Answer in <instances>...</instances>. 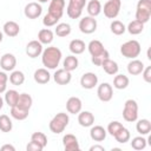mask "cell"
Listing matches in <instances>:
<instances>
[{"label":"cell","mask_w":151,"mask_h":151,"mask_svg":"<svg viewBox=\"0 0 151 151\" xmlns=\"http://www.w3.org/2000/svg\"><path fill=\"white\" fill-rule=\"evenodd\" d=\"M61 60V51L55 46H50L42 50L41 61L42 65L48 70H54Z\"/></svg>","instance_id":"cell-1"},{"label":"cell","mask_w":151,"mask_h":151,"mask_svg":"<svg viewBox=\"0 0 151 151\" xmlns=\"http://www.w3.org/2000/svg\"><path fill=\"white\" fill-rule=\"evenodd\" d=\"M68 122H70V118H68V114L65 113V112H59L57 113L50 122L48 124V127L50 130L55 133V134H59L61 132H64V130L66 129V126L68 125Z\"/></svg>","instance_id":"cell-2"},{"label":"cell","mask_w":151,"mask_h":151,"mask_svg":"<svg viewBox=\"0 0 151 151\" xmlns=\"http://www.w3.org/2000/svg\"><path fill=\"white\" fill-rule=\"evenodd\" d=\"M140 51L142 47L137 40H129L120 46V53L123 54V57L129 59H136L140 54Z\"/></svg>","instance_id":"cell-3"},{"label":"cell","mask_w":151,"mask_h":151,"mask_svg":"<svg viewBox=\"0 0 151 151\" xmlns=\"http://www.w3.org/2000/svg\"><path fill=\"white\" fill-rule=\"evenodd\" d=\"M123 118L129 123H133L137 120V118H138V104L136 100L127 99L125 101L124 109H123Z\"/></svg>","instance_id":"cell-4"},{"label":"cell","mask_w":151,"mask_h":151,"mask_svg":"<svg viewBox=\"0 0 151 151\" xmlns=\"http://www.w3.org/2000/svg\"><path fill=\"white\" fill-rule=\"evenodd\" d=\"M86 5V0H68L66 13L71 19H78Z\"/></svg>","instance_id":"cell-5"},{"label":"cell","mask_w":151,"mask_h":151,"mask_svg":"<svg viewBox=\"0 0 151 151\" xmlns=\"http://www.w3.org/2000/svg\"><path fill=\"white\" fill-rule=\"evenodd\" d=\"M120 7H122V1L120 0H107L104 5V8H101V9L104 11V15L106 18L114 19L119 14Z\"/></svg>","instance_id":"cell-6"},{"label":"cell","mask_w":151,"mask_h":151,"mask_svg":"<svg viewBox=\"0 0 151 151\" xmlns=\"http://www.w3.org/2000/svg\"><path fill=\"white\" fill-rule=\"evenodd\" d=\"M87 50H88L91 57H99V55L105 57V58L110 57L109 51L104 47V45L99 40H91L87 45Z\"/></svg>","instance_id":"cell-7"},{"label":"cell","mask_w":151,"mask_h":151,"mask_svg":"<svg viewBox=\"0 0 151 151\" xmlns=\"http://www.w3.org/2000/svg\"><path fill=\"white\" fill-rule=\"evenodd\" d=\"M79 29L84 34H91L97 29V20L93 17H84L79 21Z\"/></svg>","instance_id":"cell-8"},{"label":"cell","mask_w":151,"mask_h":151,"mask_svg":"<svg viewBox=\"0 0 151 151\" xmlns=\"http://www.w3.org/2000/svg\"><path fill=\"white\" fill-rule=\"evenodd\" d=\"M97 96L99 98V100L106 103L110 101L113 97V88L109 83H103L98 86L97 88Z\"/></svg>","instance_id":"cell-9"},{"label":"cell","mask_w":151,"mask_h":151,"mask_svg":"<svg viewBox=\"0 0 151 151\" xmlns=\"http://www.w3.org/2000/svg\"><path fill=\"white\" fill-rule=\"evenodd\" d=\"M25 17L28 19H37L42 13V7L38 2H28L24 9Z\"/></svg>","instance_id":"cell-10"},{"label":"cell","mask_w":151,"mask_h":151,"mask_svg":"<svg viewBox=\"0 0 151 151\" xmlns=\"http://www.w3.org/2000/svg\"><path fill=\"white\" fill-rule=\"evenodd\" d=\"M98 84V77L93 72H86L80 78V85L83 88L91 90Z\"/></svg>","instance_id":"cell-11"},{"label":"cell","mask_w":151,"mask_h":151,"mask_svg":"<svg viewBox=\"0 0 151 151\" xmlns=\"http://www.w3.org/2000/svg\"><path fill=\"white\" fill-rule=\"evenodd\" d=\"M42 53V44L39 40H32L26 45V54L34 59Z\"/></svg>","instance_id":"cell-12"},{"label":"cell","mask_w":151,"mask_h":151,"mask_svg":"<svg viewBox=\"0 0 151 151\" xmlns=\"http://www.w3.org/2000/svg\"><path fill=\"white\" fill-rule=\"evenodd\" d=\"M63 145L65 151H78L80 149L77 137L71 133H67L63 137Z\"/></svg>","instance_id":"cell-13"},{"label":"cell","mask_w":151,"mask_h":151,"mask_svg":"<svg viewBox=\"0 0 151 151\" xmlns=\"http://www.w3.org/2000/svg\"><path fill=\"white\" fill-rule=\"evenodd\" d=\"M64 8H65V0H51L48 6V13L60 19L64 14Z\"/></svg>","instance_id":"cell-14"},{"label":"cell","mask_w":151,"mask_h":151,"mask_svg":"<svg viewBox=\"0 0 151 151\" xmlns=\"http://www.w3.org/2000/svg\"><path fill=\"white\" fill-rule=\"evenodd\" d=\"M0 66L4 71H13L17 66V59L12 53H5L0 58Z\"/></svg>","instance_id":"cell-15"},{"label":"cell","mask_w":151,"mask_h":151,"mask_svg":"<svg viewBox=\"0 0 151 151\" xmlns=\"http://www.w3.org/2000/svg\"><path fill=\"white\" fill-rule=\"evenodd\" d=\"M53 79L58 85H67L71 81L72 76H71V72L66 71L65 68H59L54 72Z\"/></svg>","instance_id":"cell-16"},{"label":"cell","mask_w":151,"mask_h":151,"mask_svg":"<svg viewBox=\"0 0 151 151\" xmlns=\"http://www.w3.org/2000/svg\"><path fill=\"white\" fill-rule=\"evenodd\" d=\"M81 106H83V103L78 97H71L66 101V110L68 111V113H72V114L79 113L81 111Z\"/></svg>","instance_id":"cell-17"},{"label":"cell","mask_w":151,"mask_h":151,"mask_svg":"<svg viewBox=\"0 0 151 151\" xmlns=\"http://www.w3.org/2000/svg\"><path fill=\"white\" fill-rule=\"evenodd\" d=\"M78 123L83 127H90L94 123V116L90 111H80L78 113Z\"/></svg>","instance_id":"cell-18"},{"label":"cell","mask_w":151,"mask_h":151,"mask_svg":"<svg viewBox=\"0 0 151 151\" xmlns=\"http://www.w3.org/2000/svg\"><path fill=\"white\" fill-rule=\"evenodd\" d=\"M106 133H107L106 130L100 125L92 126L90 130V137L94 142H103L106 138Z\"/></svg>","instance_id":"cell-19"},{"label":"cell","mask_w":151,"mask_h":151,"mask_svg":"<svg viewBox=\"0 0 151 151\" xmlns=\"http://www.w3.org/2000/svg\"><path fill=\"white\" fill-rule=\"evenodd\" d=\"M2 29H4V33H5L7 37H11V38L17 37V35L19 34V32H20L19 25H18L15 21H12V20H11V21H6V22L4 24Z\"/></svg>","instance_id":"cell-20"},{"label":"cell","mask_w":151,"mask_h":151,"mask_svg":"<svg viewBox=\"0 0 151 151\" xmlns=\"http://www.w3.org/2000/svg\"><path fill=\"white\" fill-rule=\"evenodd\" d=\"M33 78H34L35 83L44 85V84H47V83L50 81L51 74H50V72L47 71V68H38V70L34 72Z\"/></svg>","instance_id":"cell-21"},{"label":"cell","mask_w":151,"mask_h":151,"mask_svg":"<svg viewBox=\"0 0 151 151\" xmlns=\"http://www.w3.org/2000/svg\"><path fill=\"white\" fill-rule=\"evenodd\" d=\"M143 70H144V64L138 59H132L127 64V72L131 76H138L143 72Z\"/></svg>","instance_id":"cell-22"},{"label":"cell","mask_w":151,"mask_h":151,"mask_svg":"<svg viewBox=\"0 0 151 151\" xmlns=\"http://www.w3.org/2000/svg\"><path fill=\"white\" fill-rule=\"evenodd\" d=\"M100 66H101V67L104 68V71H105L107 74H110V76H114V74H117V73H118V70H119L118 64H117L116 61L111 60L110 58H106V59L101 63Z\"/></svg>","instance_id":"cell-23"},{"label":"cell","mask_w":151,"mask_h":151,"mask_svg":"<svg viewBox=\"0 0 151 151\" xmlns=\"http://www.w3.org/2000/svg\"><path fill=\"white\" fill-rule=\"evenodd\" d=\"M32 104H33V99H32V97H31L28 93H20L15 106H18V107H20V109H24V110H28V111H29V109H31Z\"/></svg>","instance_id":"cell-24"},{"label":"cell","mask_w":151,"mask_h":151,"mask_svg":"<svg viewBox=\"0 0 151 151\" xmlns=\"http://www.w3.org/2000/svg\"><path fill=\"white\" fill-rule=\"evenodd\" d=\"M86 11H87L90 17L96 18L101 12V4H100V1L99 0H91V1H88L87 6H86Z\"/></svg>","instance_id":"cell-25"},{"label":"cell","mask_w":151,"mask_h":151,"mask_svg":"<svg viewBox=\"0 0 151 151\" xmlns=\"http://www.w3.org/2000/svg\"><path fill=\"white\" fill-rule=\"evenodd\" d=\"M53 32L50 28H42L39 31L38 33V40L42 44V45H48L53 41Z\"/></svg>","instance_id":"cell-26"},{"label":"cell","mask_w":151,"mask_h":151,"mask_svg":"<svg viewBox=\"0 0 151 151\" xmlns=\"http://www.w3.org/2000/svg\"><path fill=\"white\" fill-rule=\"evenodd\" d=\"M136 130L140 136L149 134L151 131V122L149 119H139L136 124Z\"/></svg>","instance_id":"cell-27"},{"label":"cell","mask_w":151,"mask_h":151,"mask_svg":"<svg viewBox=\"0 0 151 151\" xmlns=\"http://www.w3.org/2000/svg\"><path fill=\"white\" fill-rule=\"evenodd\" d=\"M68 47H70V51H71L73 54L77 55V54H81V53L85 51L86 45H85V42H84L83 40H80V39H73V40H71Z\"/></svg>","instance_id":"cell-28"},{"label":"cell","mask_w":151,"mask_h":151,"mask_svg":"<svg viewBox=\"0 0 151 151\" xmlns=\"http://www.w3.org/2000/svg\"><path fill=\"white\" fill-rule=\"evenodd\" d=\"M78 65H79V60H78V58H77L76 55H73V54L67 55V57L65 58L64 63H63L64 68H65L66 71H68V72H72V71L77 70Z\"/></svg>","instance_id":"cell-29"},{"label":"cell","mask_w":151,"mask_h":151,"mask_svg":"<svg viewBox=\"0 0 151 151\" xmlns=\"http://www.w3.org/2000/svg\"><path fill=\"white\" fill-rule=\"evenodd\" d=\"M129 78L125 74H116L113 78V87L117 90H124L129 86Z\"/></svg>","instance_id":"cell-30"},{"label":"cell","mask_w":151,"mask_h":151,"mask_svg":"<svg viewBox=\"0 0 151 151\" xmlns=\"http://www.w3.org/2000/svg\"><path fill=\"white\" fill-rule=\"evenodd\" d=\"M126 29H127V32H129L130 34L137 35V34H140V33L143 32V29H144V24H142V22L138 21V20H133V21H131V22L127 25Z\"/></svg>","instance_id":"cell-31"},{"label":"cell","mask_w":151,"mask_h":151,"mask_svg":"<svg viewBox=\"0 0 151 151\" xmlns=\"http://www.w3.org/2000/svg\"><path fill=\"white\" fill-rule=\"evenodd\" d=\"M28 113L29 111L28 110H24V109H20L18 106H12L11 107V116L17 119V120H24L28 117Z\"/></svg>","instance_id":"cell-32"},{"label":"cell","mask_w":151,"mask_h":151,"mask_svg":"<svg viewBox=\"0 0 151 151\" xmlns=\"http://www.w3.org/2000/svg\"><path fill=\"white\" fill-rule=\"evenodd\" d=\"M18 98H19V92L15 91V90H8L6 91L5 93V101L8 106H15L17 105V101H18Z\"/></svg>","instance_id":"cell-33"},{"label":"cell","mask_w":151,"mask_h":151,"mask_svg":"<svg viewBox=\"0 0 151 151\" xmlns=\"http://www.w3.org/2000/svg\"><path fill=\"white\" fill-rule=\"evenodd\" d=\"M9 81L12 85H15V86H19V85H22L24 81H25V74L21 72V71H13L11 74H9Z\"/></svg>","instance_id":"cell-34"},{"label":"cell","mask_w":151,"mask_h":151,"mask_svg":"<svg viewBox=\"0 0 151 151\" xmlns=\"http://www.w3.org/2000/svg\"><path fill=\"white\" fill-rule=\"evenodd\" d=\"M54 33L57 34V37H60V38L67 37L71 33V26H70V24H66V22L58 24L57 27H55V29H54Z\"/></svg>","instance_id":"cell-35"},{"label":"cell","mask_w":151,"mask_h":151,"mask_svg":"<svg viewBox=\"0 0 151 151\" xmlns=\"http://www.w3.org/2000/svg\"><path fill=\"white\" fill-rule=\"evenodd\" d=\"M114 139L118 142V143H120V144H125L126 142H129L130 140V137H131V134H130V131L127 130V129H125V127H122L114 136Z\"/></svg>","instance_id":"cell-36"},{"label":"cell","mask_w":151,"mask_h":151,"mask_svg":"<svg viewBox=\"0 0 151 151\" xmlns=\"http://www.w3.org/2000/svg\"><path fill=\"white\" fill-rule=\"evenodd\" d=\"M146 144H147V140H146L143 136L134 137V138L131 140V147H132L133 150H137V151L144 150V149L146 147Z\"/></svg>","instance_id":"cell-37"},{"label":"cell","mask_w":151,"mask_h":151,"mask_svg":"<svg viewBox=\"0 0 151 151\" xmlns=\"http://www.w3.org/2000/svg\"><path fill=\"white\" fill-rule=\"evenodd\" d=\"M110 28H111V32L113 34H116V35H122L126 31L125 25L119 20H113L111 22V25H110Z\"/></svg>","instance_id":"cell-38"},{"label":"cell","mask_w":151,"mask_h":151,"mask_svg":"<svg viewBox=\"0 0 151 151\" xmlns=\"http://www.w3.org/2000/svg\"><path fill=\"white\" fill-rule=\"evenodd\" d=\"M13 127L12 120L7 114H1L0 116V130L2 132H9Z\"/></svg>","instance_id":"cell-39"},{"label":"cell","mask_w":151,"mask_h":151,"mask_svg":"<svg viewBox=\"0 0 151 151\" xmlns=\"http://www.w3.org/2000/svg\"><path fill=\"white\" fill-rule=\"evenodd\" d=\"M31 140L34 142V143H37V144H39L42 149L47 145V137H46V134L42 133V132H34V133L31 136Z\"/></svg>","instance_id":"cell-40"},{"label":"cell","mask_w":151,"mask_h":151,"mask_svg":"<svg viewBox=\"0 0 151 151\" xmlns=\"http://www.w3.org/2000/svg\"><path fill=\"white\" fill-rule=\"evenodd\" d=\"M151 12L147 11H142V9H136V20L140 21L142 24H146L150 20Z\"/></svg>","instance_id":"cell-41"},{"label":"cell","mask_w":151,"mask_h":151,"mask_svg":"<svg viewBox=\"0 0 151 151\" xmlns=\"http://www.w3.org/2000/svg\"><path fill=\"white\" fill-rule=\"evenodd\" d=\"M122 127H124L122 123H119V122H117V120H113V122H111V123L107 125V131H106V132H109V133L113 137Z\"/></svg>","instance_id":"cell-42"},{"label":"cell","mask_w":151,"mask_h":151,"mask_svg":"<svg viewBox=\"0 0 151 151\" xmlns=\"http://www.w3.org/2000/svg\"><path fill=\"white\" fill-rule=\"evenodd\" d=\"M60 19H58L57 17H54V15H52L51 13H48L47 12V14L44 17V19H42V24L46 26V27H51V26H54V25H57V22L59 21Z\"/></svg>","instance_id":"cell-43"},{"label":"cell","mask_w":151,"mask_h":151,"mask_svg":"<svg viewBox=\"0 0 151 151\" xmlns=\"http://www.w3.org/2000/svg\"><path fill=\"white\" fill-rule=\"evenodd\" d=\"M137 9L151 12V0H139L137 4Z\"/></svg>","instance_id":"cell-44"},{"label":"cell","mask_w":151,"mask_h":151,"mask_svg":"<svg viewBox=\"0 0 151 151\" xmlns=\"http://www.w3.org/2000/svg\"><path fill=\"white\" fill-rule=\"evenodd\" d=\"M7 80H8V76L5 72H0V93L6 92Z\"/></svg>","instance_id":"cell-45"},{"label":"cell","mask_w":151,"mask_h":151,"mask_svg":"<svg viewBox=\"0 0 151 151\" xmlns=\"http://www.w3.org/2000/svg\"><path fill=\"white\" fill-rule=\"evenodd\" d=\"M142 76H143V79L146 83H151V66L144 67V70L142 72Z\"/></svg>","instance_id":"cell-46"},{"label":"cell","mask_w":151,"mask_h":151,"mask_svg":"<svg viewBox=\"0 0 151 151\" xmlns=\"http://www.w3.org/2000/svg\"><path fill=\"white\" fill-rule=\"evenodd\" d=\"M26 150H27V151H41L42 147H41L39 144H37V143H34V142L31 140V142L27 144Z\"/></svg>","instance_id":"cell-47"},{"label":"cell","mask_w":151,"mask_h":151,"mask_svg":"<svg viewBox=\"0 0 151 151\" xmlns=\"http://www.w3.org/2000/svg\"><path fill=\"white\" fill-rule=\"evenodd\" d=\"M1 151H15V147L11 144H5L1 146Z\"/></svg>","instance_id":"cell-48"},{"label":"cell","mask_w":151,"mask_h":151,"mask_svg":"<svg viewBox=\"0 0 151 151\" xmlns=\"http://www.w3.org/2000/svg\"><path fill=\"white\" fill-rule=\"evenodd\" d=\"M90 151H105V149L101 145H92L90 147Z\"/></svg>","instance_id":"cell-49"},{"label":"cell","mask_w":151,"mask_h":151,"mask_svg":"<svg viewBox=\"0 0 151 151\" xmlns=\"http://www.w3.org/2000/svg\"><path fill=\"white\" fill-rule=\"evenodd\" d=\"M2 106H4V99L0 97V110L2 109Z\"/></svg>","instance_id":"cell-50"},{"label":"cell","mask_w":151,"mask_h":151,"mask_svg":"<svg viewBox=\"0 0 151 151\" xmlns=\"http://www.w3.org/2000/svg\"><path fill=\"white\" fill-rule=\"evenodd\" d=\"M2 39H4V34H2V32L0 31V42L2 41Z\"/></svg>","instance_id":"cell-51"},{"label":"cell","mask_w":151,"mask_h":151,"mask_svg":"<svg viewBox=\"0 0 151 151\" xmlns=\"http://www.w3.org/2000/svg\"><path fill=\"white\" fill-rule=\"evenodd\" d=\"M47 1H50V0H38V2H42V4L44 2H47Z\"/></svg>","instance_id":"cell-52"}]
</instances>
